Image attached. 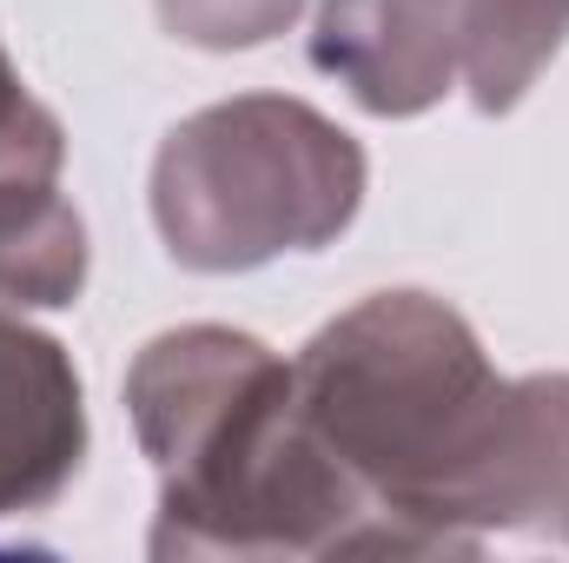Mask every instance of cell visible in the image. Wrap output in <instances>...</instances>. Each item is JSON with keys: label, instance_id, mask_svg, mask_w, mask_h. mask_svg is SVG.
<instances>
[{"label": "cell", "instance_id": "6da1fadb", "mask_svg": "<svg viewBox=\"0 0 569 563\" xmlns=\"http://www.w3.org/2000/svg\"><path fill=\"white\" fill-rule=\"evenodd\" d=\"M291 398L365 477L411 557L563 531L569 372L503 378L437 292L391 285L338 312L291 358Z\"/></svg>", "mask_w": 569, "mask_h": 563}, {"label": "cell", "instance_id": "7a4b0ae2", "mask_svg": "<svg viewBox=\"0 0 569 563\" xmlns=\"http://www.w3.org/2000/svg\"><path fill=\"white\" fill-rule=\"evenodd\" d=\"M159 471L152 557H411L365 477L305 424L291 358L232 325H172L127 365Z\"/></svg>", "mask_w": 569, "mask_h": 563}, {"label": "cell", "instance_id": "3957f363", "mask_svg": "<svg viewBox=\"0 0 569 563\" xmlns=\"http://www.w3.org/2000/svg\"><path fill=\"white\" fill-rule=\"evenodd\" d=\"M365 146L331 113L239 93L186 113L152 152V233L186 273H259L325 253L365 206Z\"/></svg>", "mask_w": 569, "mask_h": 563}, {"label": "cell", "instance_id": "277c9868", "mask_svg": "<svg viewBox=\"0 0 569 563\" xmlns=\"http://www.w3.org/2000/svg\"><path fill=\"white\" fill-rule=\"evenodd\" d=\"M311 60L378 120L430 113L463 67V0H325Z\"/></svg>", "mask_w": 569, "mask_h": 563}, {"label": "cell", "instance_id": "5b68a950", "mask_svg": "<svg viewBox=\"0 0 569 563\" xmlns=\"http://www.w3.org/2000/svg\"><path fill=\"white\" fill-rule=\"evenodd\" d=\"M87 464V392L67 345L0 305V517L47 511Z\"/></svg>", "mask_w": 569, "mask_h": 563}, {"label": "cell", "instance_id": "8992f818", "mask_svg": "<svg viewBox=\"0 0 569 563\" xmlns=\"http://www.w3.org/2000/svg\"><path fill=\"white\" fill-rule=\"evenodd\" d=\"M569 40V0H463L457 87L477 113H510Z\"/></svg>", "mask_w": 569, "mask_h": 563}, {"label": "cell", "instance_id": "52a82bcc", "mask_svg": "<svg viewBox=\"0 0 569 563\" xmlns=\"http://www.w3.org/2000/svg\"><path fill=\"white\" fill-rule=\"evenodd\" d=\"M152 7H159V27L179 47H199V53H252V47L279 40L311 0H152Z\"/></svg>", "mask_w": 569, "mask_h": 563}, {"label": "cell", "instance_id": "ba28073f", "mask_svg": "<svg viewBox=\"0 0 569 563\" xmlns=\"http://www.w3.org/2000/svg\"><path fill=\"white\" fill-rule=\"evenodd\" d=\"M557 544H569V517H563V531H557Z\"/></svg>", "mask_w": 569, "mask_h": 563}]
</instances>
